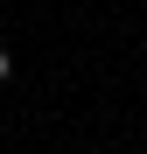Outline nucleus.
I'll return each mask as SVG.
<instances>
[{"instance_id":"f257e3e1","label":"nucleus","mask_w":147,"mask_h":154,"mask_svg":"<svg viewBox=\"0 0 147 154\" xmlns=\"http://www.w3.org/2000/svg\"><path fill=\"white\" fill-rule=\"evenodd\" d=\"M7 77H14V56H7V49H0V84H7Z\"/></svg>"}]
</instances>
